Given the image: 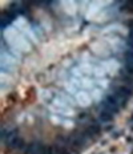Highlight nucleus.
I'll return each instance as SVG.
<instances>
[{
  "instance_id": "1",
  "label": "nucleus",
  "mask_w": 133,
  "mask_h": 154,
  "mask_svg": "<svg viewBox=\"0 0 133 154\" xmlns=\"http://www.w3.org/2000/svg\"><path fill=\"white\" fill-rule=\"evenodd\" d=\"M3 41L8 47L20 51L21 53H28L32 49V43L23 36L20 31L16 29L12 24L7 25V28L3 29Z\"/></svg>"
},
{
  "instance_id": "2",
  "label": "nucleus",
  "mask_w": 133,
  "mask_h": 154,
  "mask_svg": "<svg viewBox=\"0 0 133 154\" xmlns=\"http://www.w3.org/2000/svg\"><path fill=\"white\" fill-rule=\"evenodd\" d=\"M17 65H19V59L12 56L4 47H2V51H0V72H7L11 75L12 72L16 70Z\"/></svg>"
},
{
  "instance_id": "3",
  "label": "nucleus",
  "mask_w": 133,
  "mask_h": 154,
  "mask_svg": "<svg viewBox=\"0 0 133 154\" xmlns=\"http://www.w3.org/2000/svg\"><path fill=\"white\" fill-rule=\"evenodd\" d=\"M90 53H93L99 60H106V59H112L115 57L111 47L103 40H96L93 43H90Z\"/></svg>"
},
{
  "instance_id": "4",
  "label": "nucleus",
  "mask_w": 133,
  "mask_h": 154,
  "mask_svg": "<svg viewBox=\"0 0 133 154\" xmlns=\"http://www.w3.org/2000/svg\"><path fill=\"white\" fill-rule=\"evenodd\" d=\"M99 64L106 70V73H108L109 77H116L122 68V63L120 61L117 57H112V59H106V60H100Z\"/></svg>"
},
{
  "instance_id": "5",
  "label": "nucleus",
  "mask_w": 133,
  "mask_h": 154,
  "mask_svg": "<svg viewBox=\"0 0 133 154\" xmlns=\"http://www.w3.org/2000/svg\"><path fill=\"white\" fill-rule=\"evenodd\" d=\"M103 35H115V36H120V37H124L126 38L129 35V29H126L124 25L121 24H117V23H113V24H109L106 25L105 28L103 29Z\"/></svg>"
},
{
  "instance_id": "6",
  "label": "nucleus",
  "mask_w": 133,
  "mask_h": 154,
  "mask_svg": "<svg viewBox=\"0 0 133 154\" xmlns=\"http://www.w3.org/2000/svg\"><path fill=\"white\" fill-rule=\"evenodd\" d=\"M74 100H76L77 106L81 109H88L95 104L92 97H90L89 92H87V91H79V93L74 96Z\"/></svg>"
},
{
  "instance_id": "7",
  "label": "nucleus",
  "mask_w": 133,
  "mask_h": 154,
  "mask_svg": "<svg viewBox=\"0 0 133 154\" xmlns=\"http://www.w3.org/2000/svg\"><path fill=\"white\" fill-rule=\"evenodd\" d=\"M20 33L24 36L27 40H30L31 43H33V44H37L39 43V35L36 33V31H35V27L33 25H31L30 23H27L24 25V27H21L20 29Z\"/></svg>"
},
{
  "instance_id": "8",
  "label": "nucleus",
  "mask_w": 133,
  "mask_h": 154,
  "mask_svg": "<svg viewBox=\"0 0 133 154\" xmlns=\"http://www.w3.org/2000/svg\"><path fill=\"white\" fill-rule=\"evenodd\" d=\"M60 5L63 7V11L64 14L68 15V16H76L77 11H79V5H80V2H61Z\"/></svg>"
},
{
  "instance_id": "9",
  "label": "nucleus",
  "mask_w": 133,
  "mask_h": 154,
  "mask_svg": "<svg viewBox=\"0 0 133 154\" xmlns=\"http://www.w3.org/2000/svg\"><path fill=\"white\" fill-rule=\"evenodd\" d=\"M89 94H90V97H92L93 102H95L96 105H100L104 101V98H105L106 92H104L103 89H100V88H97L96 86L95 89H92V91L89 92Z\"/></svg>"
},
{
  "instance_id": "10",
  "label": "nucleus",
  "mask_w": 133,
  "mask_h": 154,
  "mask_svg": "<svg viewBox=\"0 0 133 154\" xmlns=\"http://www.w3.org/2000/svg\"><path fill=\"white\" fill-rule=\"evenodd\" d=\"M113 117H115V114L105 110V109H103V108H100L99 113H97V121H99L100 124H109L113 120Z\"/></svg>"
},
{
  "instance_id": "11",
  "label": "nucleus",
  "mask_w": 133,
  "mask_h": 154,
  "mask_svg": "<svg viewBox=\"0 0 133 154\" xmlns=\"http://www.w3.org/2000/svg\"><path fill=\"white\" fill-rule=\"evenodd\" d=\"M77 65L80 66L81 72L84 73L85 77H92L93 79V70H95V65L96 64H90V63H83V61H79Z\"/></svg>"
},
{
  "instance_id": "12",
  "label": "nucleus",
  "mask_w": 133,
  "mask_h": 154,
  "mask_svg": "<svg viewBox=\"0 0 133 154\" xmlns=\"http://www.w3.org/2000/svg\"><path fill=\"white\" fill-rule=\"evenodd\" d=\"M112 85H113V82H112L111 77H105V79L96 80V86H97V88H100V89H103L104 92H109V91H111Z\"/></svg>"
},
{
  "instance_id": "13",
  "label": "nucleus",
  "mask_w": 133,
  "mask_h": 154,
  "mask_svg": "<svg viewBox=\"0 0 133 154\" xmlns=\"http://www.w3.org/2000/svg\"><path fill=\"white\" fill-rule=\"evenodd\" d=\"M105 77H109L106 70L103 68L100 64H96L95 65V70H93V79L99 80V79H105Z\"/></svg>"
},
{
  "instance_id": "14",
  "label": "nucleus",
  "mask_w": 133,
  "mask_h": 154,
  "mask_svg": "<svg viewBox=\"0 0 133 154\" xmlns=\"http://www.w3.org/2000/svg\"><path fill=\"white\" fill-rule=\"evenodd\" d=\"M40 97L43 98L44 101H47V102H51L52 100H53V93H51V91H48V89H43V91L40 92Z\"/></svg>"
},
{
  "instance_id": "15",
  "label": "nucleus",
  "mask_w": 133,
  "mask_h": 154,
  "mask_svg": "<svg viewBox=\"0 0 133 154\" xmlns=\"http://www.w3.org/2000/svg\"><path fill=\"white\" fill-rule=\"evenodd\" d=\"M48 118H49V121L53 125H60V126H61V124H63V120H64V117H61V116H57V114H48Z\"/></svg>"
}]
</instances>
